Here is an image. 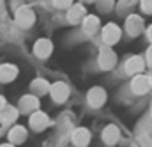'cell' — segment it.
<instances>
[{"mask_svg": "<svg viewBox=\"0 0 152 147\" xmlns=\"http://www.w3.org/2000/svg\"><path fill=\"white\" fill-rule=\"evenodd\" d=\"M50 94L55 103H64L69 98V85L64 82H55L53 85H50Z\"/></svg>", "mask_w": 152, "mask_h": 147, "instance_id": "1", "label": "cell"}, {"mask_svg": "<svg viewBox=\"0 0 152 147\" xmlns=\"http://www.w3.org/2000/svg\"><path fill=\"white\" fill-rule=\"evenodd\" d=\"M34 21H36V14H34L32 9H28V7L18 9V12H16V23L21 29H30L34 25Z\"/></svg>", "mask_w": 152, "mask_h": 147, "instance_id": "2", "label": "cell"}, {"mask_svg": "<svg viewBox=\"0 0 152 147\" xmlns=\"http://www.w3.org/2000/svg\"><path fill=\"white\" fill-rule=\"evenodd\" d=\"M87 101H88V105H90L92 108L103 107L104 101H106V92H104V89H101V87H92V89L88 90V94H87Z\"/></svg>", "mask_w": 152, "mask_h": 147, "instance_id": "3", "label": "cell"}, {"mask_svg": "<svg viewBox=\"0 0 152 147\" xmlns=\"http://www.w3.org/2000/svg\"><path fill=\"white\" fill-rule=\"evenodd\" d=\"M151 76H143V74H136L134 78H133V82H131V90L134 92V94H138V96H142V94H145L149 89H151Z\"/></svg>", "mask_w": 152, "mask_h": 147, "instance_id": "4", "label": "cell"}, {"mask_svg": "<svg viewBox=\"0 0 152 147\" xmlns=\"http://www.w3.org/2000/svg\"><path fill=\"white\" fill-rule=\"evenodd\" d=\"M97 62H99V68L101 69H112L117 62V55L112 48H103L99 51V57H97Z\"/></svg>", "mask_w": 152, "mask_h": 147, "instance_id": "5", "label": "cell"}, {"mask_svg": "<svg viewBox=\"0 0 152 147\" xmlns=\"http://www.w3.org/2000/svg\"><path fill=\"white\" fill-rule=\"evenodd\" d=\"M101 37H103L104 44L112 46V44H115V43H118V39H120V29H118L115 23H108V25L103 29Z\"/></svg>", "mask_w": 152, "mask_h": 147, "instance_id": "6", "label": "cell"}, {"mask_svg": "<svg viewBox=\"0 0 152 147\" xmlns=\"http://www.w3.org/2000/svg\"><path fill=\"white\" fill-rule=\"evenodd\" d=\"M18 108H20L21 113H32V112H36L39 108L37 96H34V94H27V96H23V98L20 99Z\"/></svg>", "mask_w": 152, "mask_h": 147, "instance_id": "7", "label": "cell"}, {"mask_svg": "<svg viewBox=\"0 0 152 147\" xmlns=\"http://www.w3.org/2000/svg\"><path fill=\"white\" fill-rule=\"evenodd\" d=\"M142 30H143V20L140 16H136V14L127 16V20H126V32L129 36L134 37V36H138Z\"/></svg>", "mask_w": 152, "mask_h": 147, "instance_id": "8", "label": "cell"}, {"mask_svg": "<svg viewBox=\"0 0 152 147\" xmlns=\"http://www.w3.org/2000/svg\"><path fill=\"white\" fill-rule=\"evenodd\" d=\"M48 124H50V119H48V115L44 112L41 110L32 112V115H30V128L34 131H42Z\"/></svg>", "mask_w": 152, "mask_h": 147, "instance_id": "9", "label": "cell"}, {"mask_svg": "<svg viewBox=\"0 0 152 147\" xmlns=\"http://www.w3.org/2000/svg\"><path fill=\"white\" fill-rule=\"evenodd\" d=\"M143 68H145V62H143V59H142V57H138V55L129 57V59L126 60V64H124V69H126V73H127V74L142 73V71H143Z\"/></svg>", "mask_w": 152, "mask_h": 147, "instance_id": "10", "label": "cell"}, {"mask_svg": "<svg viewBox=\"0 0 152 147\" xmlns=\"http://www.w3.org/2000/svg\"><path fill=\"white\" fill-rule=\"evenodd\" d=\"M73 144L76 147H87L88 142H90V131L87 128H78L73 131Z\"/></svg>", "mask_w": 152, "mask_h": 147, "instance_id": "11", "label": "cell"}, {"mask_svg": "<svg viewBox=\"0 0 152 147\" xmlns=\"http://www.w3.org/2000/svg\"><path fill=\"white\" fill-rule=\"evenodd\" d=\"M83 18H85V7L81 4H73L67 9V20H69V23L76 25V23L83 21Z\"/></svg>", "mask_w": 152, "mask_h": 147, "instance_id": "12", "label": "cell"}, {"mask_svg": "<svg viewBox=\"0 0 152 147\" xmlns=\"http://www.w3.org/2000/svg\"><path fill=\"white\" fill-rule=\"evenodd\" d=\"M118 138H120V131L115 124H110L103 129V142L106 146H115L118 142Z\"/></svg>", "mask_w": 152, "mask_h": 147, "instance_id": "13", "label": "cell"}, {"mask_svg": "<svg viewBox=\"0 0 152 147\" xmlns=\"http://www.w3.org/2000/svg\"><path fill=\"white\" fill-rule=\"evenodd\" d=\"M51 50H53V44H51L50 39H39L37 43L34 44V53L37 55L39 59H46V57H50Z\"/></svg>", "mask_w": 152, "mask_h": 147, "instance_id": "14", "label": "cell"}, {"mask_svg": "<svg viewBox=\"0 0 152 147\" xmlns=\"http://www.w3.org/2000/svg\"><path fill=\"white\" fill-rule=\"evenodd\" d=\"M16 76H18V68L14 64H2L0 66V82L2 83L12 82Z\"/></svg>", "mask_w": 152, "mask_h": 147, "instance_id": "15", "label": "cell"}, {"mask_svg": "<svg viewBox=\"0 0 152 147\" xmlns=\"http://www.w3.org/2000/svg\"><path fill=\"white\" fill-rule=\"evenodd\" d=\"M81 25H83V32H85L87 36H94V34L99 30V18H97V16H94V14L85 16Z\"/></svg>", "mask_w": 152, "mask_h": 147, "instance_id": "16", "label": "cell"}, {"mask_svg": "<svg viewBox=\"0 0 152 147\" xmlns=\"http://www.w3.org/2000/svg\"><path fill=\"white\" fill-rule=\"evenodd\" d=\"M9 140L11 144H23L27 140V129L23 126H12L9 131Z\"/></svg>", "mask_w": 152, "mask_h": 147, "instance_id": "17", "label": "cell"}, {"mask_svg": "<svg viewBox=\"0 0 152 147\" xmlns=\"http://www.w3.org/2000/svg\"><path fill=\"white\" fill-rule=\"evenodd\" d=\"M30 92L34 96H42V94H48L50 92V83L42 78H36L32 83H30Z\"/></svg>", "mask_w": 152, "mask_h": 147, "instance_id": "18", "label": "cell"}, {"mask_svg": "<svg viewBox=\"0 0 152 147\" xmlns=\"http://www.w3.org/2000/svg\"><path fill=\"white\" fill-rule=\"evenodd\" d=\"M18 113H20V112L16 110V108L5 105V107L0 110V122L5 124V126H7V124H12V122L18 119Z\"/></svg>", "mask_w": 152, "mask_h": 147, "instance_id": "19", "label": "cell"}, {"mask_svg": "<svg viewBox=\"0 0 152 147\" xmlns=\"http://www.w3.org/2000/svg\"><path fill=\"white\" fill-rule=\"evenodd\" d=\"M97 2V9L99 11H103V12H108V11H112L113 9V0H96Z\"/></svg>", "mask_w": 152, "mask_h": 147, "instance_id": "20", "label": "cell"}, {"mask_svg": "<svg viewBox=\"0 0 152 147\" xmlns=\"http://www.w3.org/2000/svg\"><path fill=\"white\" fill-rule=\"evenodd\" d=\"M53 5L57 9H69L73 5V0H53Z\"/></svg>", "mask_w": 152, "mask_h": 147, "instance_id": "21", "label": "cell"}, {"mask_svg": "<svg viewBox=\"0 0 152 147\" xmlns=\"http://www.w3.org/2000/svg\"><path fill=\"white\" fill-rule=\"evenodd\" d=\"M133 4H134L133 0H122L120 5H118L120 7V14H124L126 11H129V7H133Z\"/></svg>", "mask_w": 152, "mask_h": 147, "instance_id": "22", "label": "cell"}, {"mask_svg": "<svg viewBox=\"0 0 152 147\" xmlns=\"http://www.w3.org/2000/svg\"><path fill=\"white\" fill-rule=\"evenodd\" d=\"M140 5H142L143 12H147V14H152V0H142V2H140Z\"/></svg>", "mask_w": 152, "mask_h": 147, "instance_id": "23", "label": "cell"}, {"mask_svg": "<svg viewBox=\"0 0 152 147\" xmlns=\"http://www.w3.org/2000/svg\"><path fill=\"white\" fill-rule=\"evenodd\" d=\"M147 62H149V66L152 68V44H151V48L147 50Z\"/></svg>", "mask_w": 152, "mask_h": 147, "instance_id": "24", "label": "cell"}, {"mask_svg": "<svg viewBox=\"0 0 152 147\" xmlns=\"http://www.w3.org/2000/svg\"><path fill=\"white\" fill-rule=\"evenodd\" d=\"M147 37H149V39L152 41V25L149 27V29H147Z\"/></svg>", "mask_w": 152, "mask_h": 147, "instance_id": "25", "label": "cell"}, {"mask_svg": "<svg viewBox=\"0 0 152 147\" xmlns=\"http://www.w3.org/2000/svg\"><path fill=\"white\" fill-rule=\"evenodd\" d=\"M5 107V99H4V96H0V110Z\"/></svg>", "mask_w": 152, "mask_h": 147, "instance_id": "26", "label": "cell"}, {"mask_svg": "<svg viewBox=\"0 0 152 147\" xmlns=\"http://www.w3.org/2000/svg\"><path fill=\"white\" fill-rule=\"evenodd\" d=\"M0 147H14V146H12V144H2Z\"/></svg>", "mask_w": 152, "mask_h": 147, "instance_id": "27", "label": "cell"}, {"mask_svg": "<svg viewBox=\"0 0 152 147\" xmlns=\"http://www.w3.org/2000/svg\"><path fill=\"white\" fill-rule=\"evenodd\" d=\"M83 2H88V4H90V2H96V0H83Z\"/></svg>", "mask_w": 152, "mask_h": 147, "instance_id": "28", "label": "cell"}, {"mask_svg": "<svg viewBox=\"0 0 152 147\" xmlns=\"http://www.w3.org/2000/svg\"><path fill=\"white\" fill-rule=\"evenodd\" d=\"M151 83H152V76H151Z\"/></svg>", "mask_w": 152, "mask_h": 147, "instance_id": "29", "label": "cell"}, {"mask_svg": "<svg viewBox=\"0 0 152 147\" xmlns=\"http://www.w3.org/2000/svg\"><path fill=\"white\" fill-rule=\"evenodd\" d=\"M151 115H152V110H151Z\"/></svg>", "mask_w": 152, "mask_h": 147, "instance_id": "30", "label": "cell"}]
</instances>
